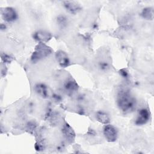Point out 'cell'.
I'll return each mask as SVG.
<instances>
[{"label": "cell", "instance_id": "6da1fadb", "mask_svg": "<svg viewBox=\"0 0 154 154\" xmlns=\"http://www.w3.org/2000/svg\"><path fill=\"white\" fill-rule=\"evenodd\" d=\"M116 102L119 109L125 113H130L135 109L137 100L128 90H121L117 95Z\"/></svg>", "mask_w": 154, "mask_h": 154}, {"label": "cell", "instance_id": "7a4b0ae2", "mask_svg": "<svg viewBox=\"0 0 154 154\" xmlns=\"http://www.w3.org/2000/svg\"><path fill=\"white\" fill-rule=\"evenodd\" d=\"M52 53L51 47L44 43H38L35 47L34 51L31 56V60L32 63H37L41 61Z\"/></svg>", "mask_w": 154, "mask_h": 154}, {"label": "cell", "instance_id": "3957f363", "mask_svg": "<svg viewBox=\"0 0 154 154\" xmlns=\"http://www.w3.org/2000/svg\"><path fill=\"white\" fill-rule=\"evenodd\" d=\"M1 16L5 22L12 23L16 21L19 17L17 11L12 7H6L1 10Z\"/></svg>", "mask_w": 154, "mask_h": 154}, {"label": "cell", "instance_id": "277c9868", "mask_svg": "<svg viewBox=\"0 0 154 154\" xmlns=\"http://www.w3.org/2000/svg\"><path fill=\"white\" fill-rule=\"evenodd\" d=\"M103 134L106 140L110 143L115 142L118 138L117 128L109 123L105 125L103 129Z\"/></svg>", "mask_w": 154, "mask_h": 154}, {"label": "cell", "instance_id": "5b68a950", "mask_svg": "<svg viewBox=\"0 0 154 154\" xmlns=\"http://www.w3.org/2000/svg\"><path fill=\"white\" fill-rule=\"evenodd\" d=\"M34 90L35 93L43 99L51 98L53 91L46 84L43 82H38L34 85Z\"/></svg>", "mask_w": 154, "mask_h": 154}, {"label": "cell", "instance_id": "8992f818", "mask_svg": "<svg viewBox=\"0 0 154 154\" xmlns=\"http://www.w3.org/2000/svg\"><path fill=\"white\" fill-rule=\"evenodd\" d=\"M150 114L149 110L146 108H141L137 111L135 119V124L137 126H142L146 124L150 120Z\"/></svg>", "mask_w": 154, "mask_h": 154}, {"label": "cell", "instance_id": "52a82bcc", "mask_svg": "<svg viewBox=\"0 0 154 154\" xmlns=\"http://www.w3.org/2000/svg\"><path fill=\"white\" fill-rule=\"evenodd\" d=\"M32 38L38 43H46L52 38L51 32L45 29H38L32 34Z\"/></svg>", "mask_w": 154, "mask_h": 154}, {"label": "cell", "instance_id": "ba28073f", "mask_svg": "<svg viewBox=\"0 0 154 154\" xmlns=\"http://www.w3.org/2000/svg\"><path fill=\"white\" fill-rule=\"evenodd\" d=\"M55 59L59 66L66 68L70 64V60L67 52L63 50H58L55 53Z\"/></svg>", "mask_w": 154, "mask_h": 154}, {"label": "cell", "instance_id": "9c48e42d", "mask_svg": "<svg viewBox=\"0 0 154 154\" xmlns=\"http://www.w3.org/2000/svg\"><path fill=\"white\" fill-rule=\"evenodd\" d=\"M79 88V86L76 81L72 77L67 78L63 82V89L68 94L75 93Z\"/></svg>", "mask_w": 154, "mask_h": 154}, {"label": "cell", "instance_id": "30bf717a", "mask_svg": "<svg viewBox=\"0 0 154 154\" xmlns=\"http://www.w3.org/2000/svg\"><path fill=\"white\" fill-rule=\"evenodd\" d=\"M63 7L69 13L72 14H76L82 10L81 5L74 1H64Z\"/></svg>", "mask_w": 154, "mask_h": 154}, {"label": "cell", "instance_id": "8fae6325", "mask_svg": "<svg viewBox=\"0 0 154 154\" xmlns=\"http://www.w3.org/2000/svg\"><path fill=\"white\" fill-rule=\"evenodd\" d=\"M62 133L68 142L72 143L74 141L75 137V132L68 124H66L63 126L62 129Z\"/></svg>", "mask_w": 154, "mask_h": 154}, {"label": "cell", "instance_id": "7c38bea8", "mask_svg": "<svg viewBox=\"0 0 154 154\" xmlns=\"http://www.w3.org/2000/svg\"><path fill=\"white\" fill-rule=\"evenodd\" d=\"M96 119L97 122L103 125L109 123L111 120L109 114L107 112L103 110H100L96 112Z\"/></svg>", "mask_w": 154, "mask_h": 154}, {"label": "cell", "instance_id": "4fadbf2b", "mask_svg": "<svg viewBox=\"0 0 154 154\" xmlns=\"http://www.w3.org/2000/svg\"><path fill=\"white\" fill-rule=\"evenodd\" d=\"M142 18L147 20H152L153 19V8L152 7H146L143 8L140 13Z\"/></svg>", "mask_w": 154, "mask_h": 154}, {"label": "cell", "instance_id": "5bb4252c", "mask_svg": "<svg viewBox=\"0 0 154 154\" xmlns=\"http://www.w3.org/2000/svg\"><path fill=\"white\" fill-rule=\"evenodd\" d=\"M57 23L61 28H64L69 23V20L67 16L64 14H60L57 17Z\"/></svg>", "mask_w": 154, "mask_h": 154}, {"label": "cell", "instance_id": "9a60e30c", "mask_svg": "<svg viewBox=\"0 0 154 154\" xmlns=\"http://www.w3.org/2000/svg\"><path fill=\"white\" fill-rule=\"evenodd\" d=\"M109 63L105 60H101L98 62V67L100 70L107 71L109 69Z\"/></svg>", "mask_w": 154, "mask_h": 154}, {"label": "cell", "instance_id": "2e32d148", "mask_svg": "<svg viewBox=\"0 0 154 154\" xmlns=\"http://www.w3.org/2000/svg\"><path fill=\"white\" fill-rule=\"evenodd\" d=\"M1 59L3 61L4 64L10 63L14 60V57L9 54H7L5 53H2L1 54Z\"/></svg>", "mask_w": 154, "mask_h": 154}, {"label": "cell", "instance_id": "e0dca14e", "mask_svg": "<svg viewBox=\"0 0 154 154\" xmlns=\"http://www.w3.org/2000/svg\"><path fill=\"white\" fill-rule=\"evenodd\" d=\"M51 99L54 102H56V103H58V102H61L62 99H63V97H62V96L61 94H60L59 93H54L53 92L51 97Z\"/></svg>", "mask_w": 154, "mask_h": 154}, {"label": "cell", "instance_id": "ac0fdd59", "mask_svg": "<svg viewBox=\"0 0 154 154\" xmlns=\"http://www.w3.org/2000/svg\"><path fill=\"white\" fill-rule=\"evenodd\" d=\"M120 75L123 78H125V79H128L129 78V73L125 69H123L122 70H120Z\"/></svg>", "mask_w": 154, "mask_h": 154}, {"label": "cell", "instance_id": "d6986e66", "mask_svg": "<svg viewBox=\"0 0 154 154\" xmlns=\"http://www.w3.org/2000/svg\"><path fill=\"white\" fill-rule=\"evenodd\" d=\"M0 28H1V30L2 31H5V30H6V29L7 28V25H6V23H1Z\"/></svg>", "mask_w": 154, "mask_h": 154}]
</instances>
